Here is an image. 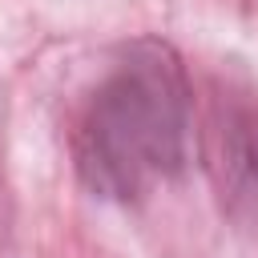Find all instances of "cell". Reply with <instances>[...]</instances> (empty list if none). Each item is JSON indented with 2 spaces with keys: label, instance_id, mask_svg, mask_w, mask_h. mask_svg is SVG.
Wrapping results in <instances>:
<instances>
[{
  "label": "cell",
  "instance_id": "6da1fadb",
  "mask_svg": "<svg viewBox=\"0 0 258 258\" xmlns=\"http://www.w3.org/2000/svg\"><path fill=\"white\" fill-rule=\"evenodd\" d=\"M189 141V85L169 44L141 36L101 77L73 133L81 181L113 202H137L177 177Z\"/></svg>",
  "mask_w": 258,
  "mask_h": 258
},
{
  "label": "cell",
  "instance_id": "7a4b0ae2",
  "mask_svg": "<svg viewBox=\"0 0 258 258\" xmlns=\"http://www.w3.org/2000/svg\"><path fill=\"white\" fill-rule=\"evenodd\" d=\"M210 141H214L210 169L218 177L222 202H230L238 218L258 222V113L230 109L214 125Z\"/></svg>",
  "mask_w": 258,
  "mask_h": 258
}]
</instances>
